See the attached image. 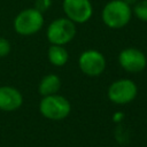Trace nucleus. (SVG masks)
<instances>
[{"instance_id": "nucleus-11", "label": "nucleus", "mask_w": 147, "mask_h": 147, "mask_svg": "<svg viewBox=\"0 0 147 147\" xmlns=\"http://www.w3.org/2000/svg\"><path fill=\"white\" fill-rule=\"evenodd\" d=\"M48 61L55 67H63L69 60V53L62 45H51L47 52Z\"/></svg>"}, {"instance_id": "nucleus-12", "label": "nucleus", "mask_w": 147, "mask_h": 147, "mask_svg": "<svg viewBox=\"0 0 147 147\" xmlns=\"http://www.w3.org/2000/svg\"><path fill=\"white\" fill-rule=\"evenodd\" d=\"M132 13L140 21L147 22V0H140L134 3Z\"/></svg>"}, {"instance_id": "nucleus-6", "label": "nucleus", "mask_w": 147, "mask_h": 147, "mask_svg": "<svg viewBox=\"0 0 147 147\" xmlns=\"http://www.w3.org/2000/svg\"><path fill=\"white\" fill-rule=\"evenodd\" d=\"M78 65L83 74L88 77L100 76L107 65L105 55L96 49L84 51L78 59Z\"/></svg>"}, {"instance_id": "nucleus-4", "label": "nucleus", "mask_w": 147, "mask_h": 147, "mask_svg": "<svg viewBox=\"0 0 147 147\" xmlns=\"http://www.w3.org/2000/svg\"><path fill=\"white\" fill-rule=\"evenodd\" d=\"M76 24L67 17L52 21L47 28L46 37L51 45H67L76 36Z\"/></svg>"}, {"instance_id": "nucleus-1", "label": "nucleus", "mask_w": 147, "mask_h": 147, "mask_svg": "<svg viewBox=\"0 0 147 147\" xmlns=\"http://www.w3.org/2000/svg\"><path fill=\"white\" fill-rule=\"evenodd\" d=\"M132 8L124 0H111L101 11L102 22L110 29H122L129 24L132 17Z\"/></svg>"}, {"instance_id": "nucleus-2", "label": "nucleus", "mask_w": 147, "mask_h": 147, "mask_svg": "<svg viewBox=\"0 0 147 147\" xmlns=\"http://www.w3.org/2000/svg\"><path fill=\"white\" fill-rule=\"evenodd\" d=\"M40 114L52 121H61L69 116L71 111V105L69 100L60 94H51L42 96L39 102Z\"/></svg>"}, {"instance_id": "nucleus-3", "label": "nucleus", "mask_w": 147, "mask_h": 147, "mask_svg": "<svg viewBox=\"0 0 147 147\" xmlns=\"http://www.w3.org/2000/svg\"><path fill=\"white\" fill-rule=\"evenodd\" d=\"M44 25V15L38 9L26 8L21 10L14 18V30L21 36H32L41 30Z\"/></svg>"}, {"instance_id": "nucleus-8", "label": "nucleus", "mask_w": 147, "mask_h": 147, "mask_svg": "<svg viewBox=\"0 0 147 147\" xmlns=\"http://www.w3.org/2000/svg\"><path fill=\"white\" fill-rule=\"evenodd\" d=\"M118 63L122 69L127 72L137 74L142 71L147 65V57L142 53V51L129 47L124 48L118 54Z\"/></svg>"}, {"instance_id": "nucleus-9", "label": "nucleus", "mask_w": 147, "mask_h": 147, "mask_svg": "<svg viewBox=\"0 0 147 147\" xmlns=\"http://www.w3.org/2000/svg\"><path fill=\"white\" fill-rule=\"evenodd\" d=\"M23 105L22 93L13 86H0V110L14 111Z\"/></svg>"}, {"instance_id": "nucleus-10", "label": "nucleus", "mask_w": 147, "mask_h": 147, "mask_svg": "<svg viewBox=\"0 0 147 147\" xmlns=\"http://www.w3.org/2000/svg\"><path fill=\"white\" fill-rule=\"evenodd\" d=\"M61 87L60 77L55 74H48L44 76L38 85V92L40 95L46 96L51 94H56Z\"/></svg>"}, {"instance_id": "nucleus-15", "label": "nucleus", "mask_w": 147, "mask_h": 147, "mask_svg": "<svg viewBox=\"0 0 147 147\" xmlns=\"http://www.w3.org/2000/svg\"><path fill=\"white\" fill-rule=\"evenodd\" d=\"M124 1H125V2H126V3H129V5H130V6H131V5H133V3H136V2H137V0H124Z\"/></svg>"}, {"instance_id": "nucleus-13", "label": "nucleus", "mask_w": 147, "mask_h": 147, "mask_svg": "<svg viewBox=\"0 0 147 147\" xmlns=\"http://www.w3.org/2000/svg\"><path fill=\"white\" fill-rule=\"evenodd\" d=\"M10 49H11V45L9 40L5 38H0V57L7 56L10 53Z\"/></svg>"}, {"instance_id": "nucleus-5", "label": "nucleus", "mask_w": 147, "mask_h": 147, "mask_svg": "<svg viewBox=\"0 0 147 147\" xmlns=\"http://www.w3.org/2000/svg\"><path fill=\"white\" fill-rule=\"evenodd\" d=\"M107 94L113 103L125 105L136 99L138 94V87L133 80L127 78H121L109 85Z\"/></svg>"}, {"instance_id": "nucleus-7", "label": "nucleus", "mask_w": 147, "mask_h": 147, "mask_svg": "<svg viewBox=\"0 0 147 147\" xmlns=\"http://www.w3.org/2000/svg\"><path fill=\"white\" fill-rule=\"evenodd\" d=\"M62 8L65 17L75 24L86 23L93 15V6L90 0H63Z\"/></svg>"}, {"instance_id": "nucleus-14", "label": "nucleus", "mask_w": 147, "mask_h": 147, "mask_svg": "<svg viewBox=\"0 0 147 147\" xmlns=\"http://www.w3.org/2000/svg\"><path fill=\"white\" fill-rule=\"evenodd\" d=\"M52 5V0H36V6L34 8L38 9L39 11L44 13L45 10H47Z\"/></svg>"}]
</instances>
